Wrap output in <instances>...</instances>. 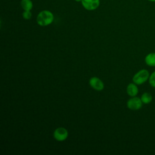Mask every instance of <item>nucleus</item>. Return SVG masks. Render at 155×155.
Returning <instances> with one entry per match:
<instances>
[{"mask_svg":"<svg viewBox=\"0 0 155 155\" xmlns=\"http://www.w3.org/2000/svg\"><path fill=\"white\" fill-rule=\"evenodd\" d=\"M68 136V131L64 127H58L53 132V137L58 141L65 140Z\"/></svg>","mask_w":155,"mask_h":155,"instance_id":"nucleus-3","label":"nucleus"},{"mask_svg":"<svg viewBox=\"0 0 155 155\" xmlns=\"http://www.w3.org/2000/svg\"><path fill=\"white\" fill-rule=\"evenodd\" d=\"M22 18L26 20H28L30 19H31V16H32V13L30 11H27V10H24V12H22Z\"/></svg>","mask_w":155,"mask_h":155,"instance_id":"nucleus-11","label":"nucleus"},{"mask_svg":"<svg viewBox=\"0 0 155 155\" xmlns=\"http://www.w3.org/2000/svg\"><path fill=\"white\" fill-rule=\"evenodd\" d=\"M145 61L147 65L154 67L155 66V53H151L146 56Z\"/></svg>","mask_w":155,"mask_h":155,"instance_id":"nucleus-9","label":"nucleus"},{"mask_svg":"<svg viewBox=\"0 0 155 155\" xmlns=\"http://www.w3.org/2000/svg\"><path fill=\"white\" fill-rule=\"evenodd\" d=\"M21 6L24 10L31 11L33 8V4L31 0H21Z\"/></svg>","mask_w":155,"mask_h":155,"instance_id":"nucleus-8","label":"nucleus"},{"mask_svg":"<svg viewBox=\"0 0 155 155\" xmlns=\"http://www.w3.org/2000/svg\"><path fill=\"white\" fill-rule=\"evenodd\" d=\"M81 4L85 10L93 11L99 7L100 0H82Z\"/></svg>","mask_w":155,"mask_h":155,"instance_id":"nucleus-5","label":"nucleus"},{"mask_svg":"<svg viewBox=\"0 0 155 155\" xmlns=\"http://www.w3.org/2000/svg\"><path fill=\"white\" fill-rule=\"evenodd\" d=\"M54 20V15L51 12L48 10L41 11L37 15L36 22L41 27H45L51 24Z\"/></svg>","mask_w":155,"mask_h":155,"instance_id":"nucleus-1","label":"nucleus"},{"mask_svg":"<svg viewBox=\"0 0 155 155\" xmlns=\"http://www.w3.org/2000/svg\"><path fill=\"white\" fill-rule=\"evenodd\" d=\"M127 93L131 97L136 96L138 93V88L136 84L135 83L129 84L127 87Z\"/></svg>","mask_w":155,"mask_h":155,"instance_id":"nucleus-7","label":"nucleus"},{"mask_svg":"<svg viewBox=\"0 0 155 155\" xmlns=\"http://www.w3.org/2000/svg\"><path fill=\"white\" fill-rule=\"evenodd\" d=\"M90 87L95 90L101 91L104 88V84L99 78L94 76L91 77L89 80Z\"/></svg>","mask_w":155,"mask_h":155,"instance_id":"nucleus-6","label":"nucleus"},{"mask_svg":"<svg viewBox=\"0 0 155 155\" xmlns=\"http://www.w3.org/2000/svg\"><path fill=\"white\" fill-rule=\"evenodd\" d=\"M140 99H141L142 102L143 104H150L152 101L153 97H152V95L150 93L146 92V93H144L142 95Z\"/></svg>","mask_w":155,"mask_h":155,"instance_id":"nucleus-10","label":"nucleus"},{"mask_svg":"<svg viewBox=\"0 0 155 155\" xmlns=\"http://www.w3.org/2000/svg\"><path fill=\"white\" fill-rule=\"evenodd\" d=\"M149 83L153 87L155 88V71H154L149 78Z\"/></svg>","mask_w":155,"mask_h":155,"instance_id":"nucleus-12","label":"nucleus"},{"mask_svg":"<svg viewBox=\"0 0 155 155\" xmlns=\"http://www.w3.org/2000/svg\"><path fill=\"white\" fill-rule=\"evenodd\" d=\"M148 1L150 2H155V0H148Z\"/></svg>","mask_w":155,"mask_h":155,"instance_id":"nucleus-14","label":"nucleus"},{"mask_svg":"<svg viewBox=\"0 0 155 155\" xmlns=\"http://www.w3.org/2000/svg\"><path fill=\"white\" fill-rule=\"evenodd\" d=\"M142 103L141 99L134 96L127 101V106L131 110H137L142 107Z\"/></svg>","mask_w":155,"mask_h":155,"instance_id":"nucleus-4","label":"nucleus"},{"mask_svg":"<svg viewBox=\"0 0 155 155\" xmlns=\"http://www.w3.org/2000/svg\"><path fill=\"white\" fill-rule=\"evenodd\" d=\"M149 72L145 69L137 72L133 78V81L137 85H140L145 82L149 79Z\"/></svg>","mask_w":155,"mask_h":155,"instance_id":"nucleus-2","label":"nucleus"},{"mask_svg":"<svg viewBox=\"0 0 155 155\" xmlns=\"http://www.w3.org/2000/svg\"><path fill=\"white\" fill-rule=\"evenodd\" d=\"M74 1H75L76 2H81V1H82V0H74Z\"/></svg>","mask_w":155,"mask_h":155,"instance_id":"nucleus-13","label":"nucleus"}]
</instances>
